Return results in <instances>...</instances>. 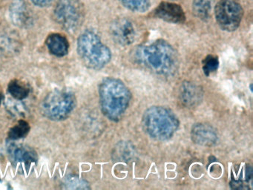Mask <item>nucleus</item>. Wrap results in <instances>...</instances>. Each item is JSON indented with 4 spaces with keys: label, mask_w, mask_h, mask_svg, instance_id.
Listing matches in <instances>:
<instances>
[{
    "label": "nucleus",
    "mask_w": 253,
    "mask_h": 190,
    "mask_svg": "<svg viewBox=\"0 0 253 190\" xmlns=\"http://www.w3.org/2000/svg\"><path fill=\"white\" fill-rule=\"evenodd\" d=\"M54 12L56 22L70 32L76 31L84 19V4L80 0H59Z\"/></svg>",
    "instance_id": "nucleus-6"
},
{
    "label": "nucleus",
    "mask_w": 253,
    "mask_h": 190,
    "mask_svg": "<svg viewBox=\"0 0 253 190\" xmlns=\"http://www.w3.org/2000/svg\"><path fill=\"white\" fill-rule=\"evenodd\" d=\"M190 135L192 142L201 146L211 147L218 141L217 131L207 123L194 124L191 129Z\"/></svg>",
    "instance_id": "nucleus-11"
},
{
    "label": "nucleus",
    "mask_w": 253,
    "mask_h": 190,
    "mask_svg": "<svg viewBox=\"0 0 253 190\" xmlns=\"http://www.w3.org/2000/svg\"><path fill=\"white\" fill-rule=\"evenodd\" d=\"M110 33L114 41L120 46H130L135 40V28L132 22L126 18H120L114 21L111 25Z\"/></svg>",
    "instance_id": "nucleus-8"
},
{
    "label": "nucleus",
    "mask_w": 253,
    "mask_h": 190,
    "mask_svg": "<svg viewBox=\"0 0 253 190\" xmlns=\"http://www.w3.org/2000/svg\"><path fill=\"white\" fill-rule=\"evenodd\" d=\"M214 16L223 31L232 32L239 28L244 16V9L237 0H219L214 7Z\"/></svg>",
    "instance_id": "nucleus-7"
},
{
    "label": "nucleus",
    "mask_w": 253,
    "mask_h": 190,
    "mask_svg": "<svg viewBox=\"0 0 253 190\" xmlns=\"http://www.w3.org/2000/svg\"><path fill=\"white\" fill-rule=\"evenodd\" d=\"M75 95L70 91L55 89L48 93L41 102L42 115L54 121H60L69 117L76 106Z\"/></svg>",
    "instance_id": "nucleus-5"
},
{
    "label": "nucleus",
    "mask_w": 253,
    "mask_h": 190,
    "mask_svg": "<svg viewBox=\"0 0 253 190\" xmlns=\"http://www.w3.org/2000/svg\"><path fill=\"white\" fill-rule=\"evenodd\" d=\"M179 99L186 108H195L202 102L204 91L200 85L191 81H184L180 85Z\"/></svg>",
    "instance_id": "nucleus-9"
},
{
    "label": "nucleus",
    "mask_w": 253,
    "mask_h": 190,
    "mask_svg": "<svg viewBox=\"0 0 253 190\" xmlns=\"http://www.w3.org/2000/svg\"><path fill=\"white\" fill-rule=\"evenodd\" d=\"M78 53L84 65L93 70H100L112 59V51L94 31H84L78 39Z\"/></svg>",
    "instance_id": "nucleus-4"
},
{
    "label": "nucleus",
    "mask_w": 253,
    "mask_h": 190,
    "mask_svg": "<svg viewBox=\"0 0 253 190\" xmlns=\"http://www.w3.org/2000/svg\"><path fill=\"white\" fill-rule=\"evenodd\" d=\"M142 126L146 135L159 141L171 139L180 126V121L174 111L167 107L153 105L142 116Z\"/></svg>",
    "instance_id": "nucleus-3"
},
{
    "label": "nucleus",
    "mask_w": 253,
    "mask_h": 190,
    "mask_svg": "<svg viewBox=\"0 0 253 190\" xmlns=\"http://www.w3.org/2000/svg\"><path fill=\"white\" fill-rule=\"evenodd\" d=\"M131 56L136 63L162 77H172L178 71L180 66L177 51L164 40L137 46Z\"/></svg>",
    "instance_id": "nucleus-1"
},
{
    "label": "nucleus",
    "mask_w": 253,
    "mask_h": 190,
    "mask_svg": "<svg viewBox=\"0 0 253 190\" xmlns=\"http://www.w3.org/2000/svg\"><path fill=\"white\" fill-rule=\"evenodd\" d=\"M45 43L50 53H52L54 56L62 57L67 55L69 52V42L66 37L62 34H50L47 37Z\"/></svg>",
    "instance_id": "nucleus-14"
},
{
    "label": "nucleus",
    "mask_w": 253,
    "mask_h": 190,
    "mask_svg": "<svg viewBox=\"0 0 253 190\" xmlns=\"http://www.w3.org/2000/svg\"><path fill=\"white\" fill-rule=\"evenodd\" d=\"M202 65L204 74L206 76H210L218 69V57L215 55H207L203 60Z\"/></svg>",
    "instance_id": "nucleus-20"
},
{
    "label": "nucleus",
    "mask_w": 253,
    "mask_h": 190,
    "mask_svg": "<svg viewBox=\"0 0 253 190\" xmlns=\"http://www.w3.org/2000/svg\"><path fill=\"white\" fill-rule=\"evenodd\" d=\"M2 99H3V96H2V92L0 91V105L2 104Z\"/></svg>",
    "instance_id": "nucleus-22"
},
{
    "label": "nucleus",
    "mask_w": 253,
    "mask_h": 190,
    "mask_svg": "<svg viewBox=\"0 0 253 190\" xmlns=\"http://www.w3.org/2000/svg\"><path fill=\"white\" fill-rule=\"evenodd\" d=\"M128 10L136 13H144L151 6V0H119Z\"/></svg>",
    "instance_id": "nucleus-19"
},
{
    "label": "nucleus",
    "mask_w": 253,
    "mask_h": 190,
    "mask_svg": "<svg viewBox=\"0 0 253 190\" xmlns=\"http://www.w3.org/2000/svg\"><path fill=\"white\" fill-rule=\"evenodd\" d=\"M212 0H193L192 11L198 19L207 21L210 19Z\"/></svg>",
    "instance_id": "nucleus-16"
},
{
    "label": "nucleus",
    "mask_w": 253,
    "mask_h": 190,
    "mask_svg": "<svg viewBox=\"0 0 253 190\" xmlns=\"http://www.w3.org/2000/svg\"><path fill=\"white\" fill-rule=\"evenodd\" d=\"M10 17L14 25L25 28L31 24V15L23 0H14L10 7Z\"/></svg>",
    "instance_id": "nucleus-13"
},
{
    "label": "nucleus",
    "mask_w": 253,
    "mask_h": 190,
    "mask_svg": "<svg viewBox=\"0 0 253 190\" xmlns=\"http://www.w3.org/2000/svg\"><path fill=\"white\" fill-rule=\"evenodd\" d=\"M154 16L169 23L183 24L186 21L184 10L180 4L162 1L154 10Z\"/></svg>",
    "instance_id": "nucleus-10"
},
{
    "label": "nucleus",
    "mask_w": 253,
    "mask_h": 190,
    "mask_svg": "<svg viewBox=\"0 0 253 190\" xmlns=\"http://www.w3.org/2000/svg\"><path fill=\"white\" fill-rule=\"evenodd\" d=\"M35 5L41 7H47L53 2V0H31Z\"/></svg>",
    "instance_id": "nucleus-21"
},
{
    "label": "nucleus",
    "mask_w": 253,
    "mask_h": 190,
    "mask_svg": "<svg viewBox=\"0 0 253 190\" xmlns=\"http://www.w3.org/2000/svg\"><path fill=\"white\" fill-rule=\"evenodd\" d=\"M31 127L26 120H19L18 123L13 126L8 132V139L11 141H17L26 138L30 132Z\"/></svg>",
    "instance_id": "nucleus-17"
},
{
    "label": "nucleus",
    "mask_w": 253,
    "mask_h": 190,
    "mask_svg": "<svg viewBox=\"0 0 253 190\" xmlns=\"http://www.w3.org/2000/svg\"><path fill=\"white\" fill-rule=\"evenodd\" d=\"M11 160L17 163H24L29 167L32 163L38 161V154L36 151L28 145L11 143L8 147Z\"/></svg>",
    "instance_id": "nucleus-12"
},
{
    "label": "nucleus",
    "mask_w": 253,
    "mask_h": 190,
    "mask_svg": "<svg viewBox=\"0 0 253 190\" xmlns=\"http://www.w3.org/2000/svg\"><path fill=\"white\" fill-rule=\"evenodd\" d=\"M100 108L105 117L114 122L122 118L129 106L131 93L119 79L107 77L99 86Z\"/></svg>",
    "instance_id": "nucleus-2"
},
{
    "label": "nucleus",
    "mask_w": 253,
    "mask_h": 190,
    "mask_svg": "<svg viewBox=\"0 0 253 190\" xmlns=\"http://www.w3.org/2000/svg\"><path fill=\"white\" fill-rule=\"evenodd\" d=\"M63 189L65 190H89V184L76 175H69L63 180Z\"/></svg>",
    "instance_id": "nucleus-18"
},
{
    "label": "nucleus",
    "mask_w": 253,
    "mask_h": 190,
    "mask_svg": "<svg viewBox=\"0 0 253 190\" xmlns=\"http://www.w3.org/2000/svg\"><path fill=\"white\" fill-rule=\"evenodd\" d=\"M8 92L14 99L23 100L30 94V87L23 81L13 80L8 84Z\"/></svg>",
    "instance_id": "nucleus-15"
},
{
    "label": "nucleus",
    "mask_w": 253,
    "mask_h": 190,
    "mask_svg": "<svg viewBox=\"0 0 253 190\" xmlns=\"http://www.w3.org/2000/svg\"><path fill=\"white\" fill-rule=\"evenodd\" d=\"M0 181H1V176H0Z\"/></svg>",
    "instance_id": "nucleus-23"
}]
</instances>
